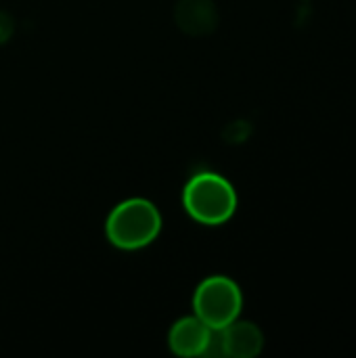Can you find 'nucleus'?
Instances as JSON below:
<instances>
[{"label":"nucleus","instance_id":"2","mask_svg":"<svg viewBox=\"0 0 356 358\" xmlns=\"http://www.w3.org/2000/svg\"><path fill=\"white\" fill-rule=\"evenodd\" d=\"M162 231L159 210L143 197L122 201L111 210L105 222V233L111 245L120 250H141L157 239Z\"/></svg>","mask_w":356,"mask_h":358},{"label":"nucleus","instance_id":"5","mask_svg":"<svg viewBox=\"0 0 356 358\" xmlns=\"http://www.w3.org/2000/svg\"><path fill=\"white\" fill-rule=\"evenodd\" d=\"M220 352L231 358H254L262 352L264 336L258 325L250 321H233L227 327L218 329Z\"/></svg>","mask_w":356,"mask_h":358},{"label":"nucleus","instance_id":"3","mask_svg":"<svg viewBox=\"0 0 356 358\" xmlns=\"http://www.w3.org/2000/svg\"><path fill=\"white\" fill-rule=\"evenodd\" d=\"M241 306L243 298L239 285L222 275H214L201 281L193 296L195 317H199L214 331L239 319Z\"/></svg>","mask_w":356,"mask_h":358},{"label":"nucleus","instance_id":"4","mask_svg":"<svg viewBox=\"0 0 356 358\" xmlns=\"http://www.w3.org/2000/svg\"><path fill=\"white\" fill-rule=\"evenodd\" d=\"M214 329H210L199 317H183L178 319L170 334H168V346L176 357H201L206 355Z\"/></svg>","mask_w":356,"mask_h":358},{"label":"nucleus","instance_id":"6","mask_svg":"<svg viewBox=\"0 0 356 358\" xmlns=\"http://www.w3.org/2000/svg\"><path fill=\"white\" fill-rule=\"evenodd\" d=\"M174 17L178 27L191 36L210 34L218 23V10L212 0H180Z\"/></svg>","mask_w":356,"mask_h":358},{"label":"nucleus","instance_id":"1","mask_svg":"<svg viewBox=\"0 0 356 358\" xmlns=\"http://www.w3.org/2000/svg\"><path fill=\"white\" fill-rule=\"evenodd\" d=\"M183 206L195 222L218 227L233 218L237 210V193L220 174L199 172L187 182Z\"/></svg>","mask_w":356,"mask_h":358}]
</instances>
